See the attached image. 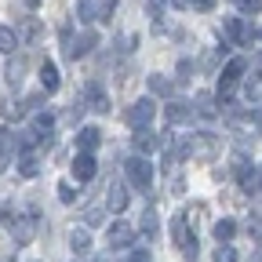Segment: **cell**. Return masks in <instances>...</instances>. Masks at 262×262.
<instances>
[{
	"instance_id": "42",
	"label": "cell",
	"mask_w": 262,
	"mask_h": 262,
	"mask_svg": "<svg viewBox=\"0 0 262 262\" xmlns=\"http://www.w3.org/2000/svg\"><path fill=\"white\" fill-rule=\"evenodd\" d=\"M255 182H258V189H262V168H258V171H255Z\"/></svg>"
},
{
	"instance_id": "23",
	"label": "cell",
	"mask_w": 262,
	"mask_h": 262,
	"mask_svg": "<svg viewBox=\"0 0 262 262\" xmlns=\"http://www.w3.org/2000/svg\"><path fill=\"white\" fill-rule=\"evenodd\" d=\"M18 48V37H15V29L11 26H0V51H4V55H11Z\"/></svg>"
},
{
	"instance_id": "43",
	"label": "cell",
	"mask_w": 262,
	"mask_h": 262,
	"mask_svg": "<svg viewBox=\"0 0 262 262\" xmlns=\"http://www.w3.org/2000/svg\"><path fill=\"white\" fill-rule=\"evenodd\" d=\"M255 66H258V77H262V55H258V58H255Z\"/></svg>"
},
{
	"instance_id": "14",
	"label": "cell",
	"mask_w": 262,
	"mask_h": 262,
	"mask_svg": "<svg viewBox=\"0 0 262 262\" xmlns=\"http://www.w3.org/2000/svg\"><path fill=\"white\" fill-rule=\"evenodd\" d=\"M98 142H102V131H98V127H80V135H77V146H80L84 153L98 149Z\"/></svg>"
},
{
	"instance_id": "36",
	"label": "cell",
	"mask_w": 262,
	"mask_h": 262,
	"mask_svg": "<svg viewBox=\"0 0 262 262\" xmlns=\"http://www.w3.org/2000/svg\"><path fill=\"white\" fill-rule=\"evenodd\" d=\"M127 262H149V251H142V248H135V251H131V258Z\"/></svg>"
},
{
	"instance_id": "18",
	"label": "cell",
	"mask_w": 262,
	"mask_h": 262,
	"mask_svg": "<svg viewBox=\"0 0 262 262\" xmlns=\"http://www.w3.org/2000/svg\"><path fill=\"white\" fill-rule=\"evenodd\" d=\"M98 4H102V0H80V4H77V18L80 22H95L98 18Z\"/></svg>"
},
{
	"instance_id": "15",
	"label": "cell",
	"mask_w": 262,
	"mask_h": 262,
	"mask_svg": "<svg viewBox=\"0 0 262 262\" xmlns=\"http://www.w3.org/2000/svg\"><path fill=\"white\" fill-rule=\"evenodd\" d=\"M193 113H196V117H204V120L219 117V110H215V98H211L208 91H201V95H196V106H193Z\"/></svg>"
},
{
	"instance_id": "2",
	"label": "cell",
	"mask_w": 262,
	"mask_h": 262,
	"mask_svg": "<svg viewBox=\"0 0 262 262\" xmlns=\"http://www.w3.org/2000/svg\"><path fill=\"white\" fill-rule=\"evenodd\" d=\"M62 44H66V58H73V62H77V58H84V55L98 44V33H95V29H84L80 37L73 40V37H70V29H66V33H62Z\"/></svg>"
},
{
	"instance_id": "12",
	"label": "cell",
	"mask_w": 262,
	"mask_h": 262,
	"mask_svg": "<svg viewBox=\"0 0 262 262\" xmlns=\"http://www.w3.org/2000/svg\"><path fill=\"white\" fill-rule=\"evenodd\" d=\"M127 201H131V196H127V186H124V182H113V186H110V201H106L110 211H124Z\"/></svg>"
},
{
	"instance_id": "13",
	"label": "cell",
	"mask_w": 262,
	"mask_h": 262,
	"mask_svg": "<svg viewBox=\"0 0 262 262\" xmlns=\"http://www.w3.org/2000/svg\"><path fill=\"white\" fill-rule=\"evenodd\" d=\"M11 233H15V241H18V244H29L33 237H37V226H33V219H15Z\"/></svg>"
},
{
	"instance_id": "24",
	"label": "cell",
	"mask_w": 262,
	"mask_h": 262,
	"mask_svg": "<svg viewBox=\"0 0 262 262\" xmlns=\"http://www.w3.org/2000/svg\"><path fill=\"white\" fill-rule=\"evenodd\" d=\"M241 77H244V58H233V62H229L226 70H222V80H229V84H237Z\"/></svg>"
},
{
	"instance_id": "37",
	"label": "cell",
	"mask_w": 262,
	"mask_h": 262,
	"mask_svg": "<svg viewBox=\"0 0 262 262\" xmlns=\"http://www.w3.org/2000/svg\"><path fill=\"white\" fill-rule=\"evenodd\" d=\"M262 95V84H248V98H258Z\"/></svg>"
},
{
	"instance_id": "4",
	"label": "cell",
	"mask_w": 262,
	"mask_h": 262,
	"mask_svg": "<svg viewBox=\"0 0 262 262\" xmlns=\"http://www.w3.org/2000/svg\"><path fill=\"white\" fill-rule=\"evenodd\" d=\"M226 37H229V44H241V48H248L258 33H255V26H248L244 18H226Z\"/></svg>"
},
{
	"instance_id": "7",
	"label": "cell",
	"mask_w": 262,
	"mask_h": 262,
	"mask_svg": "<svg viewBox=\"0 0 262 262\" xmlns=\"http://www.w3.org/2000/svg\"><path fill=\"white\" fill-rule=\"evenodd\" d=\"M106 241H110V248H117V251H120V248H127L131 241H135V229H131L127 222H113V226H110V237H106Z\"/></svg>"
},
{
	"instance_id": "17",
	"label": "cell",
	"mask_w": 262,
	"mask_h": 262,
	"mask_svg": "<svg viewBox=\"0 0 262 262\" xmlns=\"http://www.w3.org/2000/svg\"><path fill=\"white\" fill-rule=\"evenodd\" d=\"M40 84H44V91H48V95H51V91H58V84H62V80H58V70H55L51 62H44V66H40Z\"/></svg>"
},
{
	"instance_id": "27",
	"label": "cell",
	"mask_w": 262,
	"mask_h": 262,
	"mask_svg": "<svg viewBox=\"0 0 262 262\" xmlns=\"http://www.w3.org/2000/svg\"><path fill=\"white\" fill-rule=\"evenodd\" d=\"M22 73H26V62H22V58H18V62H8V80H11V84H18Z\"/></svg>"
},
{
	"instance_id": "9",
	"label": "cell",
	"mask_w": 262,
	"mask_h": 262,
	"mask_svg": "<svg viewBox=\"0 0 262 262\" xmlns=\"http://www.w3.org/2000/svg\"><path fill=\"white\" fill-rule=\"evenodd\" d=\"M73 175H77V182H88V179H95V157L91 153H77V160H73Z\"/></svg>"
},
{
	"instance_id": "26",
	"label": "cell",
	"mask_w": 262,
	"mask_h": 262,
	"mask_svg": "<svg viewBox=\"0 0 262 262\" xmlns=\"http://www.w3.org/2000/svg\"><path fill=\"white\" fill-rule=\"evenodd\" d=\"M0 153H8V157L15 153V135H11L8 127H0Z\"/></svg>"
},
{
	"instance_id": "33",
	"label": "cell",
	"mask_w": 262,
	"mask_h": 262,
	"mask_svg": "<svg viewBox=\"0 0 262 262\" xmlns=\"http://www.w3.org/2000/svg\"><path fill=\"white\" fill-rule=\"evenodd\" d=\"M0 113H4V117H22V113H26V106H15V102H4V106H0Z\"/></svg>"
},
{
	"instance_id": "28",
	"label": "cell",
	"mask_w": 262,
	"mask_h": 262,
	"mask_svg": "<svg viewBox=\"0 0 262 262\" xmlns=\"http://www.w3.org/2000/svg\"><path fill=\"white\" fill-rule=\"evenodd\" d=\"M102 219H106V208H88L84 211V222L88 226H102Z\"/></svg>"
},
{
	"instance_id": "41",
	"label": "cell",
	"mask_w": 262,
	"mask_h": 262,
	"mask_svg": "<svg viewBox=\"0 0 262 262\" xmlns=\"http://www.w3.org/2000/svg\"><path fill=\"white\" fill-rule=\"evenodd\" d=\"M255 124H258V127H262V110H255Z\"/></svg>"
},
{
	"instance_id": "11",
	"label": "cell",
	"mask_w": 262,
	"mask_h": 262,
	"mask_svg": "<svg viewBox=\"0 0 262 262\" xmlns=\"http://www.w3.org/2000/svg\"><path fill=\"white\" fill-rule=\"evenodd\" d=\"M171 237H175V244L182 248V244H189V241H196V237H189V222H186V211H179L175 219H171Z\"/></svg>"
},
{
	"instance_id": "19",
	"label": "cell",
	"mask_w": 262,
	"mask_h": 262,
	"mask_svg": "<svg viewBox=\"0 0 262 262\" xmlns=\"http://www.w3.org/2000/svg\"><path fill=\"white\" fill-rule=\"evenodd\" d=\"M70 248H73L77 255H88V248H91V237H88V229H73V233H70Z\"/></svg>"
},
{
	"instance_id": "20",
	"label": "cell",
	"mask_w": 262,
	"mask_h": 262,
	"mask_svg": "<svg viewBox=\"0 0 262 262\" xmlns=\"http://www.w3.org/2000/svg\"><path fill=\"white\" fill-rule=\"evenodd\" d=\"M18 171H22L26 179H33V175L40 171V168H37V157H33L29 149H22V153H18Z\"/></svg>"
},
{
	"instance_id": "6",
	"label": "cell",
	"mask_w": 262,
	"mask_h": 262,
	"mask_svg": "<svg viewBox=\"0 0 262 262\" xmlns=\"http://www.w3.org/2000/svg\"><path fill=\"white\" fill-rule=\"evenodd\" d=\"M15 37H18V44H37L40 37H44V22L40 18H22L18 22V29H15Z\"/></svg>"
},
{
	"instance_id": "1",
	"label": "cell",
	"mask_w": 262,
	"mask_h": 262,
	"mask_svg": "<svg viewBox=\"0 0 262 262\" xmlns=\"http://www.w3.org/2000/svg\"><path fill=\"white\" fill-rule=\"evenodd\" d=\"M186 157H193V160H204V164H211L215 157H219V139L211 135V131H196V135L186 142Z\"/></svg>"
},
{
	"instance_id": "10",
	"label": "cell",
	"mask_w": 262,
	"mask_h": 262,
	"mask_svg": "<svg viewBox=\"0 0 262 262\" xmlns=\"http://www.w3.org/2000/svg\"><path fill=\"white\" fill-rule=\"evenodd\" d=\"M164 117L171 124H186V120H193V106L189 102H168L164 106Z\"/></svg>"
},
{
	"instance_id": "32",
	"label": "cell",
	"mask_w": 262,
	"mask_h": 262,
	"mask_svg": "<svg viewBox=\"0 0 262 262\" xmlns=\"http://www.w3.org/2000/svg\"><path fill=\"white\" fill-rule=\"evenodd\" d=\"M58 196H62V204H73V196H77V193H73L70 182H62V186H58Z\"/></svg>"
},
{
	"instance_id": "38",
	"label": "cell",
	"mask_w": 262,
	"mask_h": 262,
	"mask_svg": "<svg viewBox=\"0 0 262 262\" xmlns=\"http://www.w3.org/2000/svg\"><path fill=\"white\" fill-rule=\"evenodd\" d=\"M8 168V153H0V171H4Z\"/></svg>"
},
{
	"instance_id": "3",
	"label": "cell",
	"mask_w": 262,
	"mask_h": 262,
	"mask_svg": "<svg viewBox=\"0 0 262 262\" xmlns=\"http://www.w3.org/2000/svg\"><path fill=\"white\" fill-rule=\"evenodd\" d=\"M124 171H127V182L135 186V189H149V182H153V164H149L146 157H131V160L124 164Z\"/></svg>"
},
{
	"instance_id": "39",
	"label": "cell",
	"mask_w": 262,
	"mask_h": 262,
	"mask_svg": "<svg viewBox=\"0 0 262 262\" xmlns=\"http://www.w3.org/2000/svg\"><path fill=\"white\" fill-rule=\"evenodd\" d=\"M251 262H262V248H258V251H251Z\"/></svg>"
},
{
	"instance_id": "31",
	"label": "cell",
	"mask_w": 262,
	"mask_h": 262,
	"mask_svg": "<svg viewBox=\"0 0 262 262\" xmlns=\"http://www.w3.org/2000/svg\"><path fill=\"white\" fill-rule=\"evenodd\" d=\"M248 237L251 241H262V219H251L248 222Z\"/></svg>"
},
{
	"instance_id": "8",
	"label": "cell",
	"mask_w": 262,
	"mask_h": 262,
	"mask_svg": "<svg viewBox=\"0 0 262 262\" xmlns=\"http://www.w3.org/2000/svg\"><path fill=\"white\" fill-rule=\"evenodd\" d=\"M164 142L157 139V131H149V124L146 127H135V149L139 153H153V149H160Z\"/></svg>"
},
{
	"instance_id": "34",
	"label": "cell",
	"mask_w": 262,
	"mask_h": 262,
	"mask_svg": "<svg viewBox=\"0 0 262 262\" xmlns=\"http://www.w3.org/2000/svg\"><path fill=\"white\" fill-rule=\"evenodd\" d=\"M164 4H168V0H149V4H146L149 8V18H160L164 15Z\"/></svg>"
},
{
	"instance_id": "40",
	"label": "cell",
	"mask_w": 262,
	"mask_h": 262,
	"mask_svg": "<svg viewBox=\"0 0 262 262\" xmlns=\"http://www.w3.org/2000/svg\"><path fill=\"white\" fill-rule=\"evenodd\" d=\"M171 4H175V8H189V0H171Z\"/></svg>"
},
{
	"instance_id": "16",
	"label": "cell",
	"mask_w": 262,
	"mask_h": 262,
	"mask_svg": "<svg viewBox=\"0 0 262 262\" xmlns=\"http://www.w3.org/2000/svg\"><path fill=\"white\" fill-rule=\"evenodd\" d=\"M88 102H91L95 113H110V95H106V91H98L95 84L88 88Z\"/></svg>"
},
{
	"instance_id": "45",
	"label": "cell",
	"mask_w": 262,
	"mask_h": 262,
	"mask_svg": "<svg viewBox=\"0 0 262 262\" xmlns=\"http://www.w3.org/2000/svg\"><path fill=\"white\" fill-rule=\"evenodd\" d=\"M258 37H262V29H258Z\"/></svg>"
},
{
	"instance_id": "21",
	"label": "cell",
	"mask_w": 262,
	"mask_h": 262,
	"mask_svg": "<svg viewBox=\"0 0 262 262\" xmlns=\"http://www.w3.org/2000/svg\"><path fill=\"white\" fill-rule=\"evenodd\" d=\"M149 91H153V95H164V98H168V95L175 91V84H171L168 77H160V73H153V77H149Z\"/></svg>"
},
{
	"instance_id": "5",
	"label": "cell",
	"mask_w": 262,
	"mask_h": 262,
	"mask_svg": "<svg viewBox=\"0 0 262 262\" xmlns=\"http://www.w3.org/2000/svg\"><path fill=\"white\" fill-rule=\"evenodd\" d=\"M153 117H157V102H153V98H139V102L127 110V124L131 127H146Z\"/></svg>"
},
{
	"instance_id": "22",
	"label": "cell",
	"mask_w": 262,
	"mask_h": 262,
	"mask_svg": "<svg viewBox=\"0 0 262 262\" xmlns=\"http://www.w3.org/2000/svg\"><path fill=\"white\" fill-rule=\"evenodd\" d=\"M233 233H237V222L233 219H219L215 222V241H233Z\"/></svg>"
},
{
	"instance_id": "25",
	"label": "cell",
	"mask_w": 262,
	"mask_h": 262,
	"mask_svg": "<svg viewBox=\"0 0 262 262\" xmlns=\"http://www.w3.org/2000/svg\"><path fill=\"white\" fill-rule=\"evenodd\" d=\"M215 262H237V248L229 241H219V251H215Z\"/></svg>"
},
{
	"instance_id": "29",
	"label": "cell",
	"mask_w": 262,
	"mask_h": 262,
	"mask_svg": "<svg viewBox=\"0 0 262 262\" xmlns=\"http://www.w3.org/2000/svg\"><path fill=\"white\" fill-rule=\"evenodd\" d=\"M237 8H241V15H258L262 11V0H237Z\"/></svg>"
},
{
	"instance_id": "44",
	"label": "cell",
	"mask_w": 262,
	"mask_h": 262,
	"mask_svg": "<svg viewBox=\"0 0 262 262\" xmlns=\"http://www.w3.org/2000/svg\"><path fill=\"white\" fill-rule=\"evenodd\" d=\"M26 4H29V8H37V4H40V0H26Z\"/></svg>"
},
{
	"instance_id": "30",
	"label": "cell",
	"mask_w": 262,
	"mask_h": 262,
	"mask_svg": "<svg viewBox=\"0 0 262 262\" xmlns=\"http://www.w3.org/2000/svg\"><path fill=\"white\" fill-rule=\"evenodd\" d=\"M142 233H146V237H157V215H153V211L142 215Z\"/></svg>"
},
{
	"instance_id": "35",
	"label": "cell",
	"mask_w": 262,
	"mask_h": 262,
	"mask_svg": "<svg viewBox=\"0 0 262 262\" xmlns=\"http://www.w3.org/2000/svg\"><path fill=\"white\" fill-rule=\"evenodd\" d=\"M189 8H196V11H211L215 0H189Z\"/></svg>"
}]
</instances>
